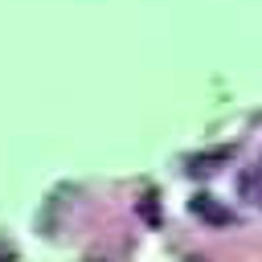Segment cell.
Wrapping results in <instances>:
<instances>
[{"instance_id": "6da1fadb", "label": "cell", "mask_w": 262, "mask_h": 262, "mask_svg": "<svg viewBox=\"0 0 262 262\" xmlns=\"http://www.w3.org/2000/svg\"><path fill=\"white\" fill-rule=\"evenodd\" d=\"M188 213H192L196 221L213 225V229H221V225H229V221H233V213H229L217 196H209V192H196V196L188 201Z\"/></svg>"}, {"instance_id": "7a4b0ae2", "label": "cell", "mask_w": 262, "mask_h": 262, "mask_svg": "<svg viewBox=\"0 0 262 262\" xmlns=\"http://www.w3.org/2000/svg\"><path fill=\"white\" fill-rule=\"evenodd\" d=\"M135 213L151 225V229H160L164 225V213H160V201H156V192H143L139 201H135Z\"/></svg>"}, {"instance_id": "3957f363", "label": "cell", "mask_w": 262, "mask_h": 262, "mask_svg": "<svg viewBox=\"0 0 262 262\" xmlns=\"http://www.w3.org/2000/svg\"><path fill=\"white\" fill-rule=\"evenodd\" d=\"M237 188H242V196H246V201H258V196H262V172H258V164H254V168H246V172L237 176Z\"/></svg>"}, {"instance_id": "277c9868", "label": "cell", "mask_w": 262, "mask_h": 262, "mask_svg": "<svg viewBox=\"0 0 262 262\" xmlns=\"http://www.w3.org/2000/svg\"><path fill=\"white\" fill-rule=\"evenodd\" d=\"M229 156H233V147H213V151L192 156V168H217V164H225Z\"/></svg>"}, {"instance_id": "5b68a950", "label": "cell", "mask_w": 262, "mask_h": 262, "mask_svg": "<svg viewBox=\"0 0 262 262\" xmlns=\"http://www.w3.org/2000/svg\"><path fill=\"white\" fill-rule=\"evenodd\" d=\"M258 172H262V160H258Z\"/></svg>"}, {"instance_id": "8992f818", "label": "cell", "mask_w": 262, "mask_h": 262, "mask_svg": "<svg viewBox=\"0 0 262 262\" xmlns=\"http://www.w3.org/2000/svg\"><path fill=\"white\" fill-rule=\"evenodd\" d=\"M192 262H201V258H192Z\"/></svg>"}]
</instances>
